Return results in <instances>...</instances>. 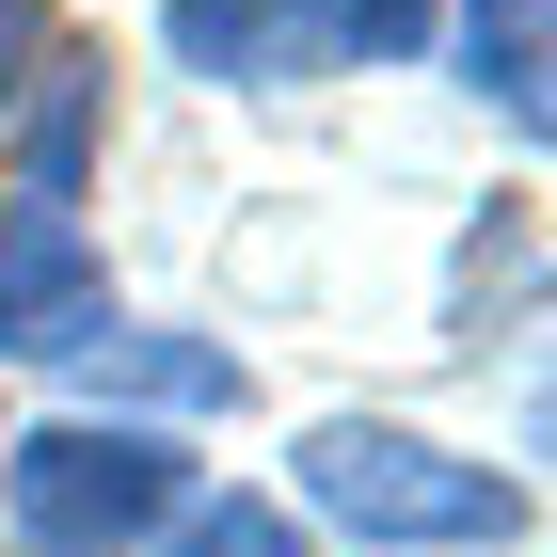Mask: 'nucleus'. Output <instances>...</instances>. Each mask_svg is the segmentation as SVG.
<instances>
[{
	"label": "nucleus",
	"mask_w": 557,
	"mask_h": 557,
	"mask_svg": "<svg viewBox=\"0 0 557 557\" xmlns=\"http://www.w3.org/2000/svg\"><path fill=\"white\" fill-rule=\"evenodd\" d=\"M96 112H112V64L48 33L33 96L0 112V144H16V191H48V208H81V175H96Z\"/></svg>",
	"instance_id": "nucleus-4"
},
{
	"label": "nucleus",
	"mask_w": 557,
	"mask_h": 557,
	"mask_svg": "<svg viewBox=\"0 0 557 557\" xmlns=\"http://www.w3.org/2000/svg\"><path fill=\"white\" fill-rule=\"evenodd\" d=\"M144 557H319V542H302V510H271V494H191Z\"/></svg>",
	"instance_id": "nucleus-8"
},
{
	"label": "nucleus",
	"mask_w": 557,
	"mask_h": 557,
	"mask_svg": "<svg viewBox=\"0 0 557 557\" xmlns=\"http://www.w3.org/2000/svg\"><path fill=\"white\" fill-rule=\"evenodd\" d=\"M33 64H48V16H33V0H0V112L33 96Z\"/></svg>",
	"instance_id": "nucleus-10"
},
{
	"label": "nucleus",
	"mask_w": 557,
	"mask_h": 557,
	"mask_svg": "<svg viewBox=\"0 0 557 557\" xmlns=\"http://www.w3.org/2000/svg\"><path fill=\"white\" fill-rule=\"evenodd\" d=\"M462 81L510 128H542V0H462Z\"/></svg>",
	"instance_id": "nucleus-7"
},
{
	"label": "nucleus",
	"mask_w": 557,
	"mask_h": 557,
	"mask_svg": "<svg viewBox=\"0 0 557 557\" xmlns=\"http://www.w3.org/2000/svg\"><path fill=\"white\" fill-rule=\"evenodd\" d=\"M302 510L367 557H510L525 542V478L462 462L398 414H319L302 430Z\"/></svg>",
	"instance_id": "nucleus-1"
},
{
	"label": "nucleus",
	"mask_w": 557,
	"mask_h": 557,
	"mask_svg": "<svg viewBox=\"0 0 557 557\" xmlns=\"http://www.w3.org/2000/svg\"><path fill=\"white\" fill-rule=\"evenodd\" d=\"M96 335H128V319H112V271H96L81 208L0 191V367H81Z\"/></svg>",
	"instance_id": "nucleus-3"
},
{
	"label": "nucleus",
	"mask_w": 557,
	"mask_h": 557,
	"mask_svg": "<svg viewBox=\"0 0 557 557\" xmlns=\"http://www.w3.org/2000/svg\"><path fill=\"white\" fill-rule=\"evenodd\" d=\"M175 510H191V446L144 414H48L33 446H0L16 557H144Z\"/></svg>",
	"instance_id": "nucleus-2"
},
{
	"label": "nucleus",
	"mask_w": 557,
	"mask_h": 557,
	"mask_svg": "<svg viewBox=\"0 0 557 557\" xmlns=\"http://www.w3.org/2000/svg\"><path fill=\"white\" fill-rule=\"evenodd\" d=\"M160 48L223 96H287L319 48H302V0H160Z\"/></svg>",
	"instance_id": "nucleus-5"
},
{
	"label": "nucleus",
	"mask_w": 557,
	"mask_h": 557,
	"mask_svg": "<svg viewBox=\"0 0 557 557\" xmlns=\"http://www.w3.org/2000/svg\"><path fill=\"white\" fill-rule=\"evenodd\" d=\"M446 33V0H302V48L319 64H414Z\"/></svg>",
	"instance_id": "nucleus-9"
},
{
	"label": "nucleus",
	"mask_w": 557,
	"mask_h": 557,
	"mask_svg": "<svg viewBox=\"0 0 557 557\" xmlns=\"http://www.w3.org/2000/svg\"><path fill=\"white\" fill-rule=\"evenodd\" d=\"M81 367L144 414H239V350H208V335H96Z\"/></svg>",
	"instance_id": "nucleus-6"
}]
</instances>
